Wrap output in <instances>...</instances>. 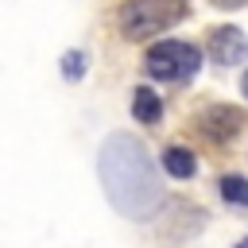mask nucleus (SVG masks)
<instances>
[{
    "instance_id": "obj_1",
    "label": "nucleus",
    "mask_w": 248,
    "mask_h": 248,
    "mask_svg": "<svg viewBox=\"0 0 248 248\" xmlns=\"http://www.w3.org/2000/svg\"><path fill=\"white\" fill-rule=\"evenodd\" d=\"M101 182L112 198V205L136 221L151 217V209L159 205V178H155V167L143 151L140 140L132 136H108L105 147H101Z\"/></svg>"
},
{
    "instance_id": "obj_6",
    "label": "nucleus",
    "mask_w": 248,
    "mask_h": 248,
    "mask_svg": "<svg viewBox=\"0 0 248 248\" xmlns=\"http://www.w3.org/2000/svg\"><path fill=\"white\" fill-rule=\"evenodd\" d=\"M163 167H167V174H170V178H194L198 159H194V151H190V147L170 143V147L163 151Z\"/></svg>"
},
{
    "instance_id": "obj_5",
    "label": "nucleus",
    "mask_w": 248,
    "mask_h": 248,
    "mask_svg": "<svg viewBox=\"0 0 248 248\" xmlns=\"http://www.w3.org/2000/svg\"><path fill=\"white\" fill-rule=\"evenodd\" d=\"M209 54H213V62H221V66L244 62V54H248L244 31H240V27H217V31L209 35Z\"/></svg>"
},
{
    "instance_id": "obj_4",
    "label": "nucleus",
    "mask_w": 248,
    "mask_h": 248,
    "mask_svg": "<svg viewBox=\"0 0 248 248\" xmlns=\"http://www.w3.org/2000/svg\"><path fill=\"white\" fill-rule=\"evenodd\" d=\"M198 132H202L209 143L225 147V143L240 132V112L229 108V105H209V108L198 112Z\"/></svg>"
},
{
    "instance_id": "obj_10",
    "label": "nucleus",
    "mask_w": 248,
    "mask_h": 248,
    "mask_svg": "<svg viewBox=\"0 0 248 248\" xmlns=\"http://www.w3.org/2000/svg\"><path fill=\"white\" fill-rule=\"evenodd\" d=\"M213 4H221V8H240L244 0H213Z\"/></svg>"
},
{
    "instance_id": "obj_11",
    "label": "nucleus",
    "mask_w": 248,
    "mask_h": 248,
    "mask_svg": "<svg viewBox=\"0 0 248 248\" xmlns=\"http://www.w3.org/2000/svg\"><path fill=\"white\" fill-rule=\"evenodd\" d=\"M240 85H244V93H248V74H244V81H240Z\"/></svg>"
},
{
    "instance_id": "obj_8",
    "label": "nucleus",
    "mask_w": 248,
    "mask_h": 248,
    "mask_svg": "<svg viewBox=\"0 0 248 248\" xmlns=\"http://www.w3.org/2000/svg\"><path fill=\"white\" fill-rule=\"evenodd\" d=\"M217 190H221V198H225L229 205L248 209V178H240V174H225V178L217 182Z\"/></svg>"
},
{
    "instance_id": "obj_9",
    "label": "nucleus",
    "mask_w": 248,
    "mask_h": 248,
    "mask_svg": "<svg viewBox=\"0 0 248 248\" xmlns=\"http://www.w3.org/2000/svg\"><path fill=\"white\" fill-rule=\"evenodd\" d=\"M62 70H66V78H81V54L70 50V54L62 58Z\"/></svg>"
},
{
    "instance_id": "obj_12",
    "label": "nucleus",
    "mask_w": 248,
    "mask_h": 248,
    "mask_svg": "<svg viewBox=\"0 0 248 248\" xmlns=\"http://www.w3.org/2000/svg\"><path fill=\"white\" fill-rule=\"evenodd\" d=\"M236 248H248V240H240V244H236Z\"/></svg>"
},
{
    "instance_id": "obj_2",
    "label": "nucleus",
    "mask_w": 248,
    "mask_h": 248,
    "mask_svg": "<svg viewBox=\"0 0 248 248\" xmlns=\"http://www.w3.org/2000/svg\"><path fill=\"white\" fill-rule=\"evenodd\" d=\"M186 16V0H128L120 8V35L147 39Z\"/></svg>"
},
{
    "instance_id": "obj_3",
    "label": "nucleus",
    "mask_w": 248,
    "mask_h": 248,
    "mask_svg": "<svg viewBox=\"0 0 248 248\" xmlns=\"http://www.w3.org/2000/svg\"><path fill=\"white\" fill-rule=\"evenodd\" d=\"M202 66V54L198 46L190 43H178V39H167V43H155L143 58V70L155 78V81H190Z\"/></svg>"
},
{
    "instance_id": "obj_7",
    "label": "nucleus",
    "mask_w": 248,
    "mask_h": 248,
    "mask_svg": "<svg viewBox=\"0 0 248 248\" xmlns=\"http://www.w3.org/2000/svg\"><path fill=\"white\" fill-rule=\"evenodd\" d=\"M132 116H136L140 124H155V120L163 116V101H159L147 85H140L136 97H132Z\"/></svg>"
}]
</instances>
